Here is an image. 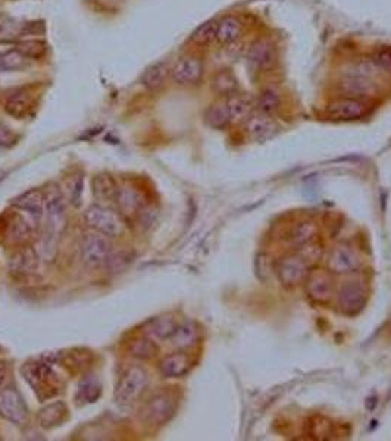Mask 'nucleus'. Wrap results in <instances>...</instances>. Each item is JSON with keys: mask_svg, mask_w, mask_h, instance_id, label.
<instances>
[{"mask_svg": "<svg viewBox=\"0 0 391 441\" xmlns=\"http://www.w3.org/2000/svg\"><path fill=\"white\" fill-rule=\"evenodd\" d=\"M380 68L374 63V61H363L352 65L348 71H344L340 88L346 98L362 99L375 96L378 91L377 74Z\"/></svg>", "mask_w": 391, "mask_h": 441, "instance_id": "f257e3e1", "label": "nucleus"}, {"mask_svg": "<svg viewBox=\"0 0 391 441\" xmlns=\"http://www.w3.org/2000/svg\"><path fill=\"white\" fill-rule=\"evenodd\" d=\"M84 221L87 227L106 237H120L124 234L127 221L124 217L106 204H93L84 212Z\"/></svg>", "mask_w": 391, "mask_h": 441, "instance_id": "f03ea898", "label": "nucleus"}, {"mask_svg": "<svg viewBox=\"0 0 391 441\" xmlns=\"http://www.w3.org/2000/svg\"><path fill=\"white\" fill-rule=\"evenodd\" d=\"M149 384L147 373L142 366H131L115 390V402L130 405L139 399Z\"/></svg>", "mask_w": 391, "mask_h": 441, "instance_id": "7ed1b4c3", "label": "nucleus"}, {"mask_svg": "<svg viewBox=\"0 0 391 441\" xmlns=\"http://www.w3.org/2000/svg\"><path fill=\"white\" fill-rule=\"evenodd\" d=\"M110 242L109 237L98 233V231H90L84 234L81 240V259L90 268H99L105 265L110 256Z\"/></svg>", "mask_w": 391, "mask_h": 441, "instance_id": "20e7f679", "label": "nucleus"}, {"mask_svg": "<svg viewBox=\"0 0 391 441\" xmlns=\"http://www.w3.org/2000/svg\"><path fill=\"white\" fill-rule=\"evenodd\" d=\"M177 402L170 393H156L143 406V417L150 425H164L174 416Z\"/></svg>", "mask_w": 391, "mask_h": 441, "instance_id": "39448f33", "label": "nucleus"}, {"mask_svg": "<svg viewBox=\"0 0 391 441\" xmlns=\"http://www.w3.org/2000/svg\"><path fill=\"white\" fill-rule=\"evenodd\" d=\"M308 274V262L301 254H287L277 264V276L280 283L287 289L302 284L306 280Z\"/></svg>", "mask_w": 391, "mask_h": 441, "instance_id": "423d86ee", "label": "nucleus"}, {"mask_svg": "<svg viewBox=\"0 0 391 441\" xmlns=\"http://www.w3.org/2000/svg\"><path fill=\"white\" fill-rule=\"evenodd\" d=\"M0 416L14 425H24L28 421L27 406L14 387L0 390Z\"/></svg>", "mask_w": 391, "mask_h": 441, "instance_id": "0eeeda50", "label": "nucleus"}, {"mask_svg": "<svg viewBox=\"0 0 391 441\" xmlns=\"http://www.w3.org/2000/svg\"><path fill=\"white\" fill-rule=\"evenodd\" d=\"M337 300L341 313L348 316H356L366 306L367 291L363 284L358 281H348L341 286Z\"/></svg>", "mask_w": 391, "mask_h": 441, "instance_id": "6e6552de", "label": "nucleus"}, {"mask_svg": "<svg viewBox=\"0 0 391 441\" xmlns=\"http://www.w3.org/2000/svg\"><path fill=\"white\" fill-rule=\"evenodd\" d=\"M306 293L318 305H327L334 294L333 272L325 269H313L306 276Z\"/></svg>", "mask_w": 391, "mask_h": 441, "instance_id": "1a4fd4ad", "label": "nucleus"}, {"mask_svg": "<svg viewBox=\"0 0 391 441\" xmlns=\"http://www.w3.org/2000/svg\"><path fill=\"white\" fill-rule=\"evenodd\" d=\"M21 373L24 374V378L27 383L40 394H43L44 398H51L52 394L56 393L55 388V374L52 373V369L49 365L46 363H30L26 365L21 369Z\"/></svg>", "mask_w": 391, "mask_h": 441, "instance_id": "9d476101", "label": "nucleus"}, {"mask_svg": "<svg viewBox=\"0 0 391 441\" xmlns=\"http://www.w3.org/2000/svg\"><path fill=\"white\" fill-rule=\"evenodd\" d=\"M370 112V105L362 99L343 98L334 100L327 108V117L333 121H355L363 118Z\"/></svg>", "mask_w": 391, "mask_h": 441, "instance_id": "9b49d317", "label": "nucleus"}, {"mask_svg": "<svg viewBox=\"0 0 391 441\" xmlns=\"http://www.w3.org/2000/svg\"><path fill=\"white\" fill-rule=\"evenodd\" d=\"M46 204H44V218L46 228H48V236L59 234L61 228L65 224V203L63 197L58 189L49 190L44 193Z\"/></svg>", "mask_w": 391, "mask_h": 441, "instance_id": "f8f14e48", "label": "nucleus"}, {"mask_svg": "<svg viewBox=\"0 0 391 441\" xmlns=\"http://www.w3.org/2000/svg\"><path fill=\"white\" fill-rule=\"evenodd\" d=\"M172 80L181 85L196 84L203 76V63L194 56L181 58L171 69Z\"/></svg>", "mask_w": 391, "mask_h": 441, "instance_id": "ddd939ff", "label": "nucleus"}, {"mask_svg": "<svg viewBox=\"0 0 391 441\" xmlns=\"http://www.w3.org/2000/svg\"><path fill=\"white\" fill-rule=\"evenodd\" d=\"M44 192L40 189H31L12 200V206L22 212H27L31 218H34V221H41L44 218Z\"/></svg>", "mask_w": 391, "mask_h": 441, "instance_id": "4468645a", "label": "nucleus"}, {"mask_svg": "<svg viewBox=\"0 0 391 441\" xmlns=\"http://www.w3.org/2000/svg\"><path fill=\"white\" fill-rule=\"evenodd\" d=\"M244 128L247 135L251 137L253 140L265 142L266 138L272 137L273 133L277 131V124L268 113L259 112L249 115V118L244 121Z\"/></svg>", "mask_w": 391, "mask_h": 441, "instance_id": "2eb2a0df", "label": "nucleus"}, {"mask_svg": "<svg viewBox=\"0 0 391 441\" xmlns=\"http://www.w3.org/2000/svg\"><path fill=\"white\" fill-rule=\"evenodd\" d=\"M38 268V253L33 247H19L9 261V272L19 276H27Z\"/></svg>", "mask_w": 391, "mask_h": 441, "instance_id": "dca6fc26", "label": "nucleus"}, {"mask_svg": "<svg viewBox=\"0 0 391 441\" xmlns=\"http://www.w3.org/2000/svg\"><path fill=\"white\" fill-rule=\"evenodd\" d=\"M359 266L356 251L349 246H337L328 259V269L333 274H350Z\"/></svg>", "mask_w": 391, "mask_h": 441, "instance_id": "f3484780", "label": "nucleus"}, {"mask_svg": "<svg viewBox=\"0 0 391 441\" xmlns=\"http://www.w3.org/2000/svg\"><path fill=\"white\" fill-rule=\"evenodd\" d=\"M91 193L100 204H109L117 202L120 189L117 180L108 172H100L91 180Z\"/></svg>", "mask_w": 391, "mask_h": 441, "instance_id": "a211bd4d", "label": "nucleus"}, {"mask_svg": "<svg viewBox=\"0 0 391 441\" xmlns=\"http://www.w3.org/2000/svg\"><path fill=\"white\" fill-rule=\"evenodd\" d=\"M247 58L253 66L265 71V69L273 66L275 59H277V53H275L273 44L269 40L259 38L250 46Z\"/></svg>", "mask_w": 391, "mask_h": 441, "instance_id": "6ab92c4d", "label": "nucleus"}, {"mask_svg": "<svg viewBox=\"0 0 391 441\" xmlns=\"http://www.w3.org/2000/svg\"><path fill=\"white\" fill-rule=\"evenodd\" d=\"M159 369L162 375L167 378H181L184 375H187L189 370L192 369V359L186 352L179 351L165 356L160 360Z\"/></svg>", "mask_w": 391, "mask_h": 441, "instance_id": "aec40b11", "label": "nucleus"}, {"mask_svg": "<svg viewBox=\"0 0 391 441\" xmlns=\"http://www.w3.org/2000/svg\"><path fill=\"white\" fill-rule=\"evenodd\" d=\"M34 106V96L30 90H19L11 95L5 103L6 112L16 120L26 118Z\"/></svg>", "mask_w": 391, "mask_h": 441, "instance_id": "412c9836", "label": "nucleus"}, {"mask_svg": "<svg viewBox=\"0 0 391 441\" xmlns=\"http://www.w3.org/2000/svg\"><path fill=\"white\" fill-rule=\"evenodd\" d=\"M115 203L118 204V212L124 217L125 221H128V218H132L135 215H140L145 207L140 193L132 189H120L117 202Z\"/></svg>", "mask_w": 391, "mask_h": 441, "instance_id": "4be33fe9", "label": "nucleus"}, {"mask_svg": "<svg viewBox=\"0 0 391 441\" xmlns=\"http://www.w3.org/2000/svg\"><path fill=\"white\" fill-rule=\"evenodd\" d=\"M243 34V24L237 16L228 15L218 21L217 27V41L224 46H229L236 43Z\"/></svg>", "mask_w": 391, "mask_h": 441, "instance_id": "5701e85b", "label": "nucleus"}, {"mask_svg": "<svg viewBox=\"0 0 391 441\" xmlns=\"http://www.w3.org/2000/svg\"><path fill=\"white\" fill-rule=\"evenodd\" d=\"M66 406L65 403L62 402H55V403H51L48 406H44L40 412H38V424L41 428H55L58 425H61L65 417H66Z\"/></svg>", "mask_w": 391, "mask_h": 441, "instance_id": "b1692460", "label": "nucleus"}, {"mask_svg": "<svg viewBox=\"0 0 391 441\" xmlns=\"http://www.w3.org/2000/svg\"><path fill=\"white\" fill-rule=\"evenodd\" d=\"M171 73V69L168 63L165 62H157L149 66L145 74L142 76V84L149 90V91H156L162 87Z\"/></svg>", "mask_w": 391, "mask_h": 441, "instance_id": "393cba45", "label": "nucleus"}, {"mask_svg": "<svg viewBox=\"0 0 391 441\" xmlns=\"http://www.w3.org/2000/svg\"><path fill=\"white\" fill-rule=\"evenodd\" d=\"M177 327H178V323L174 316L171 315L157 316L150 321L149 327H147V336L156 340H168L174 336Z\"/></svg>", "mask_w": 391, "mask_h": 441, "instance_id": "a878e982", "label": "nucleus"}, {"mask_svg": "<svg viewBox=\"0 0 391 441\" xmlns=\"http://www.w3.org/2000/svg\"><path fill=\"white\" fill-rule=\"evenodd\" d=\"M27 22H21L9 15L0 14V43H11L26 36Z\"/></svg>", "mask_w": 391, "mask_h": 441, "instance_id": "bb28decb", "label": "nucleus"}, {"mask_svg": "<svg viewBox=\"0 0 391 441\" xmlns=\"http://www.w3.org/2000/svg\"><path fill=\"white\" fill-rule=\"evenodd\" d=\"M225 105H226V109H228V113H229V120H231V123L246 121L249 118V115L251 113V109H253L251 100L246 96H239V95L228 96L225 99Z\"/></svg>", "mask_w": 391, "mask_h": 441, "instance_id": "cd10ccee", "label": "nucleus"}, {"mask_svg": "<svg viewBox=\"0 0 391 441\" xmlns=\"http://www.w3.org/2000/svg\"><path fill=\"white\" fill-rule=\"evenodd\" d=\"M172 344L178 347L179 351H187L192 349L193 346H196L199 340V331L197 327L193 322H184L178 325L174 336L171 337Z\"/></svg>", "mask_w": 391, "mask_h": 441, "instance_id": "c85d7f7f", "label": "nucleus"}, {"mask_svg": "<svg viewBox=\"0 0 391 441\" xmlns=\"http://www.w3.org/2000/svg\"><path fill=\"white\" fill-rule=\"evenodd\" d=\"M30 59L22 55L16 48L0 53V73L22 71L28 66Z\"/></svg>", "mask_w": 391, "mask_h": 441, "instance_id": "c756f323", "label": "nucleus"}, {"mask_svg": "<svg viewBox=\"0 0 391 441\" xmlns=\"http://www.w3.org/2000/svg\"><path fill=\"white\" fill-rule=\"evenodd\" d=\"M100 383L96 377H87L80 383L78 391H77V400L81 405L95 403L100 396Z\"/></svg>", "mask_w": 391, "mask_h": 441, "instance_id": "7c9ffc66", "label": "nucleus"}, {"mask_svg": "<svg viewBox=\"0 0 391 441\" xmlns=\"http://www.w3.org/2000/svg\"><path fill=\"white\" fill-rule=\"evenodd\" d=\"M206 123H208L212 128H217V130H222L226 125L231 124L225 100L212 105L208 110H206Z\"/></svg>", "mask_w": 391, "mask_h": 441, "instance_id": "2f4dec72", "label": "nucleus"}, {"mask_svg": "<svg viewBox=\"0 0 391 441\" xmlns=\"http://www.w3.org/2000/svg\"><path fill=\"white\" fill-rule=\"evenodd\" d=\"M16 49L24 55L26 58L31 59H40L48 52V44L44 40L38 38H28V40H21L16 44Z\"/></svg>", "mask_w": 391, "mask_h": 441, "instance_id": "473e14b6", "label": "nucleus"}, {"mask_svg": "<svg viewBox=\"0 0 391 441\" xmlns=\"http://www.w3.org/2000/svg\"><path fill=\"white\" fill-rule=\"evenodd\" d=\"M130 352L137 359L147 360V359H152V358L156 356L157 346L155 344L153 338H150V337L139 338V340H134L130 344Z\"/></svg>", "mask_w": 391, "mask_h": 441, "instance_id": "72a5a7b5", "label": "nucleus"}, {"mask_svg": "<svg viewBox=\"0 0 391 441\" xmlns=\"http://www.w3.org/2000/svg\"><path fill=\"white\" fill-rule=\"evenodd\" d=\"M214 88L222 96H233L237 91V80L229 71H221L214 78Z\"/></svg>", "mask_w": 391, "mask_h": 441, "instance_id": "f704fd0d", "label": "nucleus"}, {"mask_svg": "<svg viewBox=\"0 0 391 441\" xmlns=\"http://www.w3.org/2000/svg\"><path fill=\"white\" fill-rule=\"evenodd\" d=\"M31 233L30 225L21 217H14L8 225V236L14 243H21L28 239Z\"/></svg>", "mask_w": 391, "mask_h": 441, "instance_id": "c9c22d12", "label": "nucleus"}, {"mask_svg": "<svg viewBox=\"0 0 391 441\" xmlns=\"http://www.w3.org/2000/svg\"><path fill=\"white\" fill-rule=\"evenodd\" d=\"M315 237H316V227L312 222H302L301 225H297L291 233V240L296 246L312 244Z\"/></svg>", "mask_w": 391, "mask_h": 441, "instance_id": "e433bc0d", "label": "nucleus"}, {"mask_svg": "<svg viewBox=\"0 0 391 441\" xmlns=\"http://www.w3.org/2000/svg\"><path fill=\"white\" fill-rule=\"evenodd\" d=\"M217 27L218 22L217 21H206L204 24H202L200 27L196 28V31L192 34V40L196 44H208L212 40L217 38Z\"/></svg>", "mask_w": 391, "mask_h": 441, "instance_id": "4c0bfd02", "label": "nucleus"}, {"mask_svg": "<svg viewBox=\"0 0 391 441\" xmlns=\"http://www.w3.org/2000/svg\"><path fill=\"white\" fill-rule=\"evenodd\" d=\"M280 102L281 100H280V96H278L277 91L265 90L262 95L259 96L258 109H259V112L271 115L273 110H277L280 108Z\"/></svg>", "mask_w": 391, "mask_h": 441, "instance_id": "58836bf2", "label": "nucleus"}, {"mask_svg": "<svg viewBox=\"0 0 391 441\" xmlns=\"http://www.w3.org/2000/svg\"><path fill=\"white\" fill-rule=\"evenodd\" d=\"M372 61L380 68V71L391 74V51L390 49L378 51Z\"/></svg>", "mask_w": 391, "mask_h": 441, "instance_id": "ea45409f", "label": "nucleus"}, {"mask_svg": "<svg viewBox=\"0 0 391 441\" xmlns=\"http://www.w3.org/2000/svg\"><path fill=\"white\" fill-rule=\"evenodd\" d=\"M71 202L77 206L78 204V199H80V196H81V193H83V177L80 178H75L74 181H73V184H71Z\"/></svg>", "mask_w": 391, "mask_h": 441, "instance_id": "a19ab883", "label": "nucleus"}, {"mask_svg": "<svg viewBox=\"0 0 391 441\" xmlns=\"http://www.w3.org/2000/svg\"><path fill=\"white\" fill-rule=\"evenodd\" d=\"M14 142V135L12 133L9 131L8 127H5L4 124H0V145L4 146H8Z\"/></svg>", "mask_w": 391, "mask_h": 441, "instance_id": "79ce46f5", "label": "nucleus"}, {"mask_svg": "<svg viewBox=\"0 0 391 441\" xmlns=\"http://www.w3.org/2000/svg\"><path fill=\"white\" fill-rule=\"evenodd\" d=\"M6 375H8V368L4 362H0V387L4 385L5 380H6Z\"/></svg>", "mask_w": 391, "mask_h": 441, "instance_id": "37998d69", "label": "nucleus"}]
</instances>
